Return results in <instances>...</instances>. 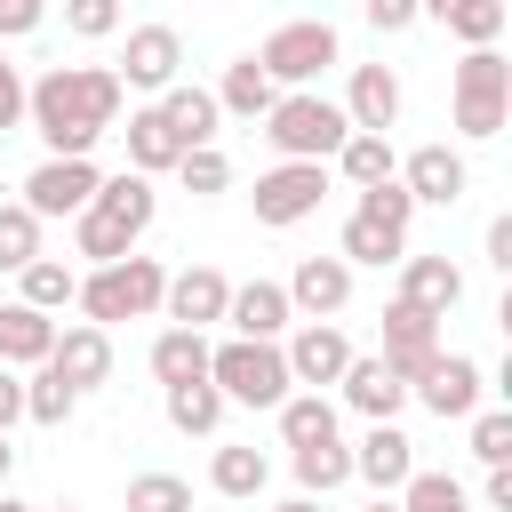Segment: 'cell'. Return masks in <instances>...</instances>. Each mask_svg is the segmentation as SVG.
I'll use <instances>...</instances> for the list:
<instances>
[{
	"label": "cell",
	"mask_w": 512,
	"mask_h": 512,
	"mask_svg": "<svg viewBox=\"0 0 512 512\" xmlns=\"http://www.w3.org/2000/svg\"><path fill=\"white\" fill-rule=\"evenodd\" d=\"M72 288H80V272H72V264H56V256H32V264L16 272V304H32V312H64V304H72Z\"/></svg>",
	"instance_id": "4dcf8cb0"
},
{
	"label": "cell",
	"mask_w": 512,
	"mask_h": 512,
	"mask_svg": "<svg viewBox=\"0 0 512 512\" xmlns=\"http://www.w3.org/2000/svg\"><path fill=\"white\" fill-rule=\"evenodd\" d=\"M280 360H288V384H336L344 368H352V344H344V328L336 320H304L288 344H280Z\"/></svg>",
	"instance_id": "5bb4252c"
},
{
	"label": "cell",
	"mask_w": 512,
	"mask_h": 512,
	"mask_svg": "<svg viewBox=\"0 0 512 512\" xmlns=\"http://www.w3.org/2000/svg\"><path fill=\"white\" fill-rule=\"evenodd\" d=\"M472 456L512 464V408H472Z\"/></svg>",
	"instance_id": "60d3db41"
},
{
	"label": "cell",
	"mask_w": 512,
	"mask_h": 512,
	"mask_svg": "<svg viewBox=\"0 0 512 512\" xmlns=\"http://www.w3.org/2000/svg\"><path fill=\"white\" fill-rule=\"evenodd\" d=\"M160 288H168V272H160L152 256H120V264H96V272L72 288V304L88 312V328H112V320L160 312Z\"/></svg>",
	"instance_id": "3957f363"
},
{
	"label": "cell",
	"mask_w": 512,
	"mask_h": 512,
	"mask_svg": "<svg viewBox=\"0 0 512 512\" xmlns=\"http://www.w3.org/2000/svg\"><path fill=\"white\" fill-rule=\"evenodd\" d=\"M400 304L448 320V312L464 304V272H456L448 256H400Z\"/></svg>",
	"instance_id": "d6986e66"
},
{
	"label": "cell",
	"mask_w": 512,
	"mask_h": 512,
	"mask_svg": "<svg viewBox=\"0 0 512 512\" xmlns=\"http://www.w3.org/2000/svg\"><path fill=\"white\" fill-rule=\"evenodd\" d=\"M272 416H280V440H288V448H320V440H336V408H328L320 392H288Z\"/></svg>",
	"instance_id": "d6a6232c"
},
{
	"label": "cell",
	"mask_w": 512,
	"mask_h": 512,
	"mask_svg": "<svg viewBox=\"0 0 512 512\" xmlns=\"http://www.w3.org/2000/svg\"><path fill=\"white\" fill-rule=\"evenodd\" d=\"M480 504H488V512H512V464H488V480H480Z\"/></svg>",
	"instance_id": "c3c4849f"
},
{
	"label": "cell",
	"mask_w": 512,
	"mask_h": 512,
	"mask_svg": "<svg viewBox=\"0 0 512 512\" xmlns=\"http://www.w3.org/2000/svg\"><path fill=\"white\" fill-rule=\"evenodd\" d=\"M368 512H400V504H392V496H376V504H368Z\"/></svg>",
	"instance_id": "11a10c76"
},
{
	"label": "cell",
	"mask_w": 512,
	"mask_h": 512,
	"mask_svg": "<svg viewBox=\"0 0 512 512\" xmlns=\"http://www.w3.org/2000/svg\"><path fill=\"white\" fill-rule=\"evenodd\" d=\"M336 384H344V408H360L368 424H392V416L408 408V384H400L384 360H360V352H352V368H344Z\"/></svg>",
	"instance_id": "44dd1931"
},
{
	"label": "cell",
	"mask_w": 512,
	"mask_h": 512,
	"mask_svg": "<svg viewBox=\"0 0 512 512\" xmlns=\"http://www.w3.org/2000/svg\"><path fill=\"white\" fill-rule=\"evenodd\" d=\"M352 472H360L376 496H392V488H408V472H416V440H408L400 424H368V440L352 448Z\"/></svg>",
	"instance_id": "ac0fdd59"
},
{
	"label": "cell",
	"mask_w": 512,
	"mask_h": 512,
	"mask_svg": "<svg viewBox=\"0 0 512 512\" xmlns=\"http://www.w3.org/2000/svg\"><path fill=\"white\" fill-rule=\"evenodd\" d=\"M120 72L112 64H48L32 88H24V120L32 136L48 144V160H88L96 136L120 128Z\"/></svg>",
	"instance_id": "6da1fadb"
},
{
	"label": "cell",
	"mask_w": 512,
	"mask_h": 512,
	"mask_svg": "<svg viewBox=\"0 0 512 512\" xmlns=\"http://www.w3.org/2000/svg\"><path fill=\"white\" fill-rule=\"evenodd\" d=\"M40 368H56L72 392H88V384H104L112 376V328H56V344H48V360Z\"/></svg>",
	"instance_id": "2e32d148"
},
{
	"label": "cell",
	"mask_w": 512,
	"mask_h": 512,
	"mask_svg": "<svg viewBox=\"0 0 512 512\" xmlns=\"http://www.w3.org/2000/svg\"><path fill=\"white\" fill-rule=\"evenodd\" d=\"M56 512H80V504H56Z\"/></svg>",
	"instance_id": "9f6ffc18"
},
{
	"label": "cell",
	"mask_w": 512,
	"mask_h": 512,
	"mask_svg": "<svg viewBox=\"0 0 512 512\" xmlns=\"http://www.w3.org/2000/svg\"><path fill=\"white\" fill-rule=\"evenodd\" d=\"M96 160H40L32 176H24V208L48 224V216H80L88 200H96Z\"/></svg>",
	"instance_id": "30bf717a"
},
{
	"label": "cell",
	"mask_w": 512,
	"mask_h": 512,
	"mask_svg": "<svg viewBox=\"0 0 512 512\" xmlns=\"http://www.w3.org/2000/svg\"><path fill=\"white\" fill-rule=\"evenodd\" d=\"M224 320H232V336H256V344H280V328H288L296 312H288V288H280V280H248V288H232V304H224Z\"/></svg>",
	"instance_id": "ffe728a7"
},
{
	"label": "cell",
	"mask_w": 512,
	"mask_h": 512,
	"mask_svg": "<svg viewBox=\"0 0 512 512\" xmlns=\"http://www.w3.org/2000/svg\"><path fill=\"white\" fill-rule=\"evenodd\" d=\"M152 376H160V392L208 376V336H200V328H160V336H152Z\"/></svg>",
	"instance_id": "f1b7e54d"
},
{
	"label": "cell",
	"mask_w": 512,
	"mask_h": 512,
	"mask_svg": "<svg viewBox=\"0 0 512 512\" xmlns=\"http://www.w3.org/2000/svg\"><path fill=\"white\" fill-rule=\"evenodd\" d=\"M112 72H120V88H144V96L176 88V80H184V32H176V24H136V32H128V56H120Z\"/></svg>",
	"instance_id": "ba28073f"
},
{
	"label": "cell",
	"mask_w": 512,
	"mask_h": 512,
	"mask_svg": "<svg viewBox=\"0 0 512 512\" xmlns=\"http://www.w3.org/2000/svg\"><path fill=\"white\" fill-rule=\"evenodd\" d=\"M344 264H400L408 256V232L400 224H384V216H368V208H352L344 216V248H336Z\"/></svg>",
	"instance_id": "83f0119b"
},
{
	"label": "cell",
	"mask_w": 512,
	"mask_h": 512,
	"mask_svg": "<svg viewBox=\"0 0 512 512\" xmlns=\"http://www.w3.org/2000/svg\"><path fill=\"white\" fill-rule=\"evenodd\" d=\"M360 16L392 40V32H408V24H416V0H360Z\"/></svg>",
	"instance_id": "bcb514c9"
},
{
	"label": "cell",
	"mask_w": 512,
	"mask_h": 512,
	"mask_svg": "<svg viewBox=\"0 0 512 512\" xmlns=\"http://www.w3.org/2000/svg\"><path fill=\"white\" fill-rule=\"evenodd\" d=\"M344 304H352V264H344V256H304L296 280H288V312H304V320H336Z\"/></svg>",
	"instance_id": "9a60e30c"
},
{
	"label": "cell",
	"mask_w": 512,
	"mask_h": 512,
	"mask_svg": "<svg viewBox=\"0 0 512 512\" xmlns=\"http://www.w3.org/2000/svg\"><path fill=\"white\" fill-rule=\"evenodd\" d=\"M72 408H80V392H72V384H64L56 368H40V376H24V416H32V424H64Z\"/></svg>",
	"instance_id": "f35d334b"
},
{
	"label": "cell",
	"mask_w": 512,
	"mask_h": 512,
	"mask_svg": "<svg viewBox=\"0 0 512 512\" xmlns=\"http://www.w3.org/2000/svg\"><path fill=\"white\" fill-rule=\"evenodd\" d=\"M208 96H216V112H232V120H264L280 88L264 80V64H256V56H232V64H224V80H216Z\"/></svg>",
	"instance_id": "d4e9b609"
},
{
	"label": "cell",
	"mask_w": 512,
	"mask_h": 512,
	"mask_svg": "<svg viewBox=\"0 0 512 512\" xmlns=\"http://www.w3.org/2000/svg\"><path fill=\"white\" fill-rule=\"evenodd\" d=\"M64 32H80V40H112V32H120V0H64Z\"/></svg>",
	"instance_id": "7bdbcfd3"
},
{
	"label": "cell",
	"mask_w": 512,
	"mask_h": 512,
	"mask_svg": "<svg viewBox=\"0 0 512 512\" xmlns=\"http://www.w3.org/2000/svg\"><path fill=\"white\" fill-rule=\"evenodd\" d=\"M208 384L240 408H280L288 400V360H280V344L224 336V344H208Z\"/></svg>",
	"instance_id": "277c9868"
},
{
	"label": "cell",
	"mask_w": 512,
	"mask_h": 512,
	"mask_svg": "<svg viewBox=\"0 0 512 512\" xmlns=\"http://www.w3.org/2000/svg\"><path fill=\"white\" fill-rule=\"evenodd\" d=\"M264 480H272L264 448H240V440H224V448L208 456V488H216V496H264Z\"/></svg>",
	"instance_id": "f546056e"
},
{
	"label": "cell",
	"mask_w": 512,
	"mask_h": 512,
	"mask_svg": "<svg viewBox=\"0 0 512 512\" xmlns=\"http://www.w3.org/2000/svg\"><path fill=\"white\" fill-rule=\"evenodd\" d=\"M448 96H456V128L472 144H488V136H504V112H512V64L496 48H464Z\"/></svg>",
	"instance_id": "5b68a950"
},
{
	"label": "cell",
	"mask_w": 512,
	"mask_h": 512,
	"mask_svg": "<svg viewBox=\"0 0 512 512\" xmlns=\"http://www.w3.org/2000/svg\"><path fill=\"white\" fill-rule=\"evenodd\" d=\"M360 208H368V216H384V224H400V232H408V216H416V200L400 192V176H392V184H368V192H360Z\"/></svg>",
	"instance_id": "ee69618b"
},
{
	"label": "cell",
	"mask_w": 512,
	"mask_h": 512,
	"mask_svg": "<svg viewBox=\"0 0 512 512\" xmlns=\"http://www.w3.org/2000/svg\"><path fill=\"white\" fill-rule=\"evenodd\" d=\"M320 192H328V168L320 160H280V168H264L256 176V224H272V232H288V224H304L312 208H320Z\"/></svg>",
	"instance_id": "52a82bcc"
},
{
	"label": "cell",
	"mask_w": 512,
	"mask_h": 512,
	"mask_svg": "<svg viewBox=\"0 0 512 512\" xmlns=\"http://www.w3.org/2000/svg\"><path fill=\"white\" fill-rule=\"evenodd\" d=\"M8 464H16V448H8V432H0V480H8Z\"/></svg>",
	"instance_id": "f5cc1de1"
},
{
	"label": "cell",
	"mask_w": 512,
	"mask_h": 512,
	"mask_svg": "<svg viewBox=\"0 0 512 512\" xmlns=\"http://www.w3.org/2000/svg\"><path fill=\"white\" fill-rule=\"evenodd\" d=\"M256 64H264L272 88H312V80L336 64V24H328V16H296V24H280V32L256 48Z\"/></svg>",
	"instance_id": "8992f818"
},
{
	"label": "cell",
	"mask_w": 512,
	"mask_h": 512,
	"mask_svg": "<svg viewBox=\"0 0 512 512\" xmlns=\"http://www.w3.org/2000/svg\"><path fill=\"white\" fill-rule=\"evenodd\" d=\"M40 256V216L24 200H0V272H24Z\"/></svg>",
	"instance_id": "8d00e7d4"
},
{
	"label": "cell",
	"mask_w": 512,
	"mask_h": 512,
	"mask_svg": "<svg viewBox=\"0 0 512 512\" xmlns=\"http://www.w3.org/2000/svg\"><path fill=\"white\" fill-rule=\"evenodd\" d=\"M376 360H384V368H392L400 384H416V376H424V368L440 360V320L392 296V304H384V352H376Z\"/></svg>",
	"instance_id": "9c48e42d"
},
{
	"label": "cell",
	"mask_w": 512,
	"mask_h": 512,
	"mask_svg": "<svg viewBox=\"0 0 512 512\" xmlns=\"http://www.w3.org/2000/svg\"><path fill=\"white\" fill-rule=\"evenodd\" d=\"M400 512H480L472 496H464V480H448V472H408V488H400Z\"/></svg>",
	"instance_id": "e575fe53"
},
{
	"label": "cell",
	"mask_w": 512,
	"mask_h": 512,
	"mask_svg": "<svg viewBox=\"0 0 512 512\" xmlns=\"http://www.w3.org/2000/svg\"><path fill=\"white\" fill-rule=\"evenodd\" d=\"M48 24V0H0V40H24Z\"/></svg>",
	"instance_id": "f6af8a7d"
},
{
	"label": "cell",
	"mask_w": 512,
	"mask_h": 512,
	"mask_svg": "<svg viewBox=\"0 0 512 512\" xmlns=\"http://www.w3.org/2000/svg\"><path fill=\"white\" fill-rule=\"evenodd\" d=\"M88 208H96L104 224H120L128 240H144V224H152V208H160V200H152V176L120 168V176H104V184H96V200H88Z\"/></svg>",
	"instance_id": "603a6c76"
},
{
	"label": "cell",
	"mask_w": 512,
	"mask_h": 512,
	"mask_svg": "<svg viewBox=\"0 0 512 512\" xmlns=\"http://www.w3.org/2000/svg\"><path fill=\"white\" fill-rule=\"evenodd\" d=\"M16 120H24V72H16V64H8V48H0V136H8Z\"/></svg>",
	"instance_id": "7dc6e473"
},
{
	"label": "cell",
	"mask_w": 512,
	"mask_h": 512,
	"mask_svg": "<svg viewBox=\"0 0 512 512\" xmlns=\"http://www.w3.org/2000/svg\"><path fill=\"white\" fill-rule=\"evenodd\" d=\"M0 512H40V504H16V496H0Z\"/></svg>",
	"instance_id": "db71d44e"
},
{
	"label": "cell",
	"mask_w": 512,
	"mask_h": 512,
	"mask_svg": "<svg viewBox=\"0 0 512 512\" xmlns=\"http://www.w3.org/2000/svg\"><path fill=\"white\" fill-rule=\"evenodd\" d=\"M128 512H192V488L176 472H136L128 480Z\"/></svg>",
	"instance_id": "ab89813d"
},
{
	"label": "cell",
	"mask_w": 512,
	"mask_h": 512,
	"mask_svg": "<svg viewBox=\"0 0 512 512\" xmlns=\"http://www.w3.org/2000/svg\"><path fill=\"white\" fill-rule=\"evenodd\" d=\"M176 176H184V192H224V184H232V160H224L216 144H200V152L176 160Z\"/></svg>",
	"instance_id": "b9f144b4"
},
{
	"label": "cell",
	"mask_w": 512,
	"mask_h": 512,
	"mask_svg": "<svg viewBox=\"0 0 512 512\" xmlns=\"http://www.w3.org/2000/svg\"><path fill=\"white\" fill-rule=\"evenodd\" d=\"M272 512H320V496H288V504H272Z\"/></svg>",
	"instance_id": "816d5d0a"
},
{
	"label": "cell",
	"mask_w": 512,
	"mask_h": 512,
	"mask_svg": "<svg viewBox=\"0 0 512 512\" xmlns=\"http://www.w3.org/2000/svg\"><path fill=\"white\" fill-rule=\"evenodd\" d=\"M72 240H80V256H88V264H120V256H136V240H128L120 224H104L96 208H80V216H72Z\"/></svg>",
	"instance_id": "74e56055"
},
{
	"label": "cell",
	"mask_w": 512,
	"mask_h": 512,
	"mask_svg": "<svg viewBox=\"0 0 512 512\" xmlns=\"http://www.w3.org/2000/svg\"><path fill=\"white\" fill-rule=\"evenodd\" d=\"M480 392H488V368H480V360H464V352H440V360L408 384V400H424L440 424H448V416H472V408H480Z\"/></svg>",
	"instance_id": "7c38bea8"
},
{
	"label": "cell",
	"mask_w": 512,
	"mask_h": 512,
	"mask_svg": "<svg viewBox=\"0 0 512 512\" xmlns=\"http://www.w3.org/2000/svg\"><path fill=\"white\" fill-rule=\"evenodd\" d=\"M224 408H232V400H224L208 376H192V384H168V424H176V432H200V440H208V432L224 424Z\"/></svg>",
	"instance_id": "1f68e13d"
},
{
	"label": "cell",
	"mask_w": 512,
	"mask_h": 512,
	"mask_svg": "<svg viewBox=\"0 0 512 512\" xmlns=\"http://www.w3.org/2000/svg\"><path fill=\"white\" fill-rule=\"evenodd\" d=\"M464 184H472V168H464V152H448V144H416V152L400 160V192H408L416 208H456Z\"/></svg>",
	"instance_id": "4fadbf2b"
},
{
	"label": "cell",
	"mask_w": 512,
	"mask_h": 512,
	"mask_svg": "<svg viewBox=\"0 0 512 512\" xmlns=\"http://www.w3.org/2000/svg\"><path fill=\"white\" fill-rule=\"evenodd\" d=\"M352 136V120H344V104L336 96H320V88H288V96H272V112H264V144L280 152V160H336V144Z\"/></svg>",
	"instance_id": "7a4b0ae2"
},
{
	"label": "cell",
	"mask_w": 512,
	"mask_h": 512,
	"mask_svg": "<svg viewBox=\"0 0 512 512\" xmlns=\"http://www.w3.org/2000/svg\"><path fill=\"white\" fill-rule=\"evenodd\" d=\"M120 136H128V168H136V176H160V168H176V160H184V144L168 136V120H160V104H136Z\"/></svg>",
	"instance_id": "484cf974"
},
{
	"label": "cell",
	"mask_w": 512,
	"mask_h": 512,
	"mask_svg": "<svg viewBox=\"0 0 512 512\" xmlns=\"http://www.w3.org/2000/svg\"><path fill=\"white\" fill-rule=\"evenodd\" d=\"M440 24H448L464 48H496V40H504V24H512V8H504V0H456Z\"/></svg>",
	"instance_id": "836d02e7"
},
{
	"label": "cell",
	"mask_w": 512,
	"mask_h": 512,
	"mask_svg": "<svg viewBox=\"0 0 512 512\" xmlns=\"http://www.w3.org/2000/svg\"><path fill=\"white\" fill-rule=\"evenodd\" d=\"M160 120H168V136L184 144V152H200V144H216V96L208 88H192V80H176V88H160Z\"/></svg>",
	"instance_id": "7402d4cb"
},
{
	"label": "cell",
	"mask_w": 512,
	"mask_h": 512,
	"mask_svg": "<svg viewBox=\"0 0 512 512\" xmlns=\"http://www.w3.org/2000/svg\"><path fill=\"white\" fill-rule=\"evenodd\" d=\"M224 304H232V280L216 272V264H184V272H168V288H160V312L176 320V328H216L224 320Z\"/></svg>",
	"instance_id": "8fae6325"
},
{
	"label": "cell",
	"mask_w": 512,
	"mask_h": 512,
	"mask_svg": "<svg viewBox=\"0 0 512 512\" xmlns=\"http://www.w3.org/2000/svg\"><path fill=\"white\" fill-rule=\"evenodd\" d=\"M488 264H496V272H512V216H496V224H488Z\"/></svg>",
	"instance_id": "f907efd6"
},
{
	"label": "cell",
	"mask_w": 512,
	"mask_h": 512,
	"mask_svg": "<svg viewBox=\"0 0 512 512\" xmlns=\"http://www.w3.org/2000/svg\"><path fill=\"white\" fill-rule=\"evenodd\" d=\"M16 416H24V376H16V368H0V432H8Z\"/></svg>",
	"instance_id": "681fc988"
},
{
	"label": "cell",
	"mask_w": 512,
	"mask_h": 512,
	"mask_svg": "<svg viewBox=\"0 0 512 512\" xmlns=\"http://www.w3.org/2000/svg\"><path fill=\"white\" fill-rule=\"evenodd\" d=\"M56 344V320L32 304H0V368H40Z\"/></svg>",
	"instance_id": "cb8c5ba5"
},
{
	"label": "cell",
	"mask_w": 512,
	"mask_h": 512,
	"mask_svg": "<svg viewBox=\"0 0 512 512\" xmlns=\"http://www.w3.org/2000/svg\"><path fill=\"white\" fill-rule=\"evenodd\" d=\"M296 480H304V496H328V488H344V480H352V448H344V440L296 448Z\"/></svg>",
	"instance_id": "d590c367"
},
{
	"label": "cell",
	"mask_w": 512,
	"mask_h": 512,
	"mask_svg": "<svg viewBox=\"0 0 512 512\" xmlns=\"http://www.w3.org/2000/svg\"><path fill=\"white\" fill-rule=\"evenodd\" d=\"M336 176H344L352 192H368V184H392V176H400V160H392V136H368V128H352V136L336 144Z\"/></svg>",
	"instance_id": "4316f807"
},
{
	"label": "cell",
	"mask_w": 512,
	"mask_h": 512,
	"mask_svg": "<svg viewBox=\"0 0 512 512\" xmlns=\"http://www.w3.org/2000/svg\"><path fill=\"white\" fill-rule=\"evenodd\" d=\"M344 120L368 128V136H392V120H400V72H392V64H352Z\"/></svg>",
	"instance_id": "e0dca14e"
}]
</instances>
